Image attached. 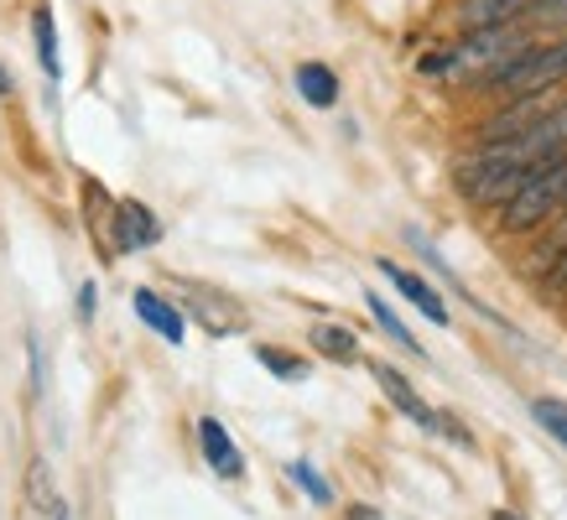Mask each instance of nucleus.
<instances>
[{"mask_svg":"<svg viewBox=\"0 0 567 520\" xmlns=\"http://www.w3.org/2000/svg\"><path fill=\"white\" fill-rule=\"evenodd\" d=\"M557 84H567V32L542 37L526 52H516L505 69H495L484 79V94L495 100H526V94H551Z\"/></svg>","mask_w":567,"mask_h":520,"instance_id":"1","label":"nucleus"},{"mask_svg":"<svg viewBox=\"0 0 567 520\" xmlns=\"http://www.w3.org/2000/svg\"><path fill=\"white\" fill-rule=\"evenodd\" d=\"M532 173L536 167L516 162L505 146H480L474 156H464V162L453 167V188L464 193L468 204H480V208H505L520 188H526V177Z\"/></svg>","mask_w":567,"mask_h":520,"instance_id":"2","label":"nucleus"},{"mask_svg":"<svg viewBox=\"0 0 567 520\" xmlns=\"http://www.w3.org/2000/svg\"><path fill=\"white\" fill-rule=\"evenodd\" d=\"M563 208H567V156H551V162H542V167L526 177V188H520L511 204L495 208L499 214L495 225L505 229V235H532V229L551 225Z\"/></svg>","mask_w":567,"mask_h":520,"instance_id":"3","label":"nucleus"},{"mask_svg":"<svg viewBox=\"0 0 567 520\" xmlns=\"http://www.w3.org/2000/svg\"><path fill=\"white\" fill-rule=\"evenodd\" d=\"M547 0H458V27L464 32H484V27H516V21H532Z\"/></svg>","mask_w":567,"mask_h":520,"instance_id":"4","label":"nucleus"},{"mask_svg":"<svg viewBox=\"0 0 567 520\" xmlns=\"http://www.w3.org/2000/svg\"><path fill=\"white\" fill-rule=\"evenodd\" d=\"M375 266H380V277L391 281L395 292L406 297V302H412V308L422 312L427 323H437V329H447V323H453V318H447V302H443V292H437L432 281H422V277H416V271H406V266H395V260H375Z\"/></svg>","mask_w":567,"mask_h":520,"instance_id":"5","label":"nucleus"},{"mask_svg":"<svg viewBox=\"0 0 567 520\" xmlns=\"http://www.w3.org/2000/svg\"><path fill=\"white\" fill-rule=\"evenodd\" d=\"M110 235H115V250H146V245L162 240V225L152 219V208L136 204V198H125V204H110Z\"/></svg>","mask_w":567,"mask_h":520,"instance_id":"6","label":"nucleus"},{"mask_svg":"<svg viewBox=\"0 0 567 520\" xmlns=\"http://www.w3.org/2000/svg\"><path fill=\"white\" fill-rule=\"evenodd\" d=\"M370 375H375V385L385 391V401H391V406H395L401 416H412L416 427H427V433L437 427V412H432L427 401L416 396V385L406 381L401 370H391V364H370Z\"/></svg>","mask_w":567,"mask_h":520,"instance_id":"7","label":"nucleus"},{"mask_svg":"<svg viewBox=\"0 0 567 520\" xmlns=\"http://www.w3.org/2000/svg\"><path fill=\"white\" fill-rule=\"evenodd\" d=\"M131 302H136V318L162 339V344H183V339H188V318H183V308H173L167 297H156L152 287H136Z\"/></svg>","mask_w":567,"mask_h":520,"instance_id":"8","label":"nucleus"},{"mask_svg":"<svg viewBox=\"0 0 567 520\" xmlns=\"http://www.w3.org/2000/svg\"><path fill=\"white\" fill-rule=\"evenodd\" d=\"M198 448H204L208 468H214L219 479H240L245 474V458H240V448H235V437H229V427H224L219 416H204V422H198Z\"/></svg>","mask_w":567,"mask_h":520,"instance_id":"9","label":"nucleus"},{"mask_svg":"<svg viewBox=\"0 0 567 520\" xmlns=\"http://www.w3.org/2000/svg\"><path fill=\"white\" fill-rule=\"evenodd\" d=\"M297 94L312 110H333L339 104V73L328 69V63H297Z\"/></svg>","mask_w":567,"mask_h":520,"instance_id":"10","label":"nucleus"},{"mask_svg":"<svg viewBox=\"0 0 567 520\" xmlns=\"http://www.w3.org/2000/svg\"><path fill=\"white\" fill-rule=\"evenodd\" d=\"M308 344L318 349L323 360H333V364H354V360H360V339H354V329H344V323H318Z\"/></svg>","mask_w":567,"mask_h":520,"instance_id":"11","label":"nucleus"},{"mask_svg":"<svg viewBox=\"0 0 567 520\" xmlns=\"http://www.w3.org/2000/svg\"><path fill=\"white\" fill-rule=\"evenodd\" d=\"M32 42H37V63L52 84L63 79V63H58V21H52V6H37L32 11Z\"/></svg>","mask_w":567,"mask_h":520,"instance_id":"12","label":"nucleus"},{"mask_svg":"<svg viewBox=\"0 0 567 520\" xmlns=\"http://www.w3.org/2000/svg\"><path fill=\"white\" fill-rule=\"evenodd\" d=\"M364 308H370V318L380 323V333H391V344H401L406 354H422V344L412 339V329L401 323V312H395L385 297H380V292H364Z\"/></svg>","mask_w":567,"mask_h":520,"instance_id":"13","label":"nucleus"},{"mask_svg":"<svg viewBox=\"0 0 567 520\" xmlns=\"http://www.w3.org/2000/svg\"><path fill=\"white\" fill-rule=\"evenodd\" d=\"M287 479H292L302 495H308L312 505H333V485H328L323 474L308 464V458H297V464H287Z\"/></svg>","mask_w":567,"mask_h":520,"instance_id":"14","label":"nucleus"},{"mask_svg":"<svg viewBox=\"0 0 567 520\" xmlns=\"http://www.w3.org/2000/svg\"><path fill=\"white\" fill-rule=\"evenodd\" d=\"M532 416H536V427L547 437H557L567 448V401H557V396H542V401H532Z\"/></svg>","mask_w":567,"mask_h":520,"instance_id":"15","label":"nucleus"},{"mask_svg":"<svg viewBox=\"0 0 567 520\" xmlns=\"http://www.w3.org/2000/svg\"><path fill=\"white\" fill-rule=\"evenodd\" d=\"M256 360L271 370L276 381H302V375H308V360H297V354H281V349L256 344Z\"/></svg>","mask_w":567,"mask_h":520,"instance_id":"16","label":"nucleus"},{"mask_svg":"<svg viewBox=\"0 0 567 520\" xmlns=\"http://www.w3.org/2000/svg\"><path fill=\"white\" fill-rule=\"evenodd\" d=\"M27 495H32L37 510H52V505H58V489H52L48 458H32V468H27Z\"/></svg>","mask_w":567,"mask_h":520,"instance_id":"17","label":"nucleus"},{"mask_svg":"<svg viewBox=\"0 0 567 520\" xmlns=\"http://www.w3.org/2000/svg\"><path fill=\"white\" fill-rule=\"evenodd\" d=\"M432 433H443L447 443H458V448H474V433H468L458 416H447V412H437V427H432Z\"/></svg>","mask_w":567,"mask_h":520,"instance_id":"18","label":"nucleus"},{"mask_svg":"<svg viewBox=\"0 0 567 520\" xmlns=\"http://www.w3.org/2000/svg\"><path fill=\"white\" fill-rule=\"evenodd\" d=\"M547 292H551V297H563V292H567V245H563V256L551 260V271H547Z\"/></svg>","mask_w":567,"mask_h":520,"instance_id":"19","label":"nucleus"},{"mask_svg":"<svg viewBox=\"0 0 567 520\" xmlns=\"http://www.w3.org/2000/svg\"><path fill=\"white\" fill-rule=\"evenodd\" d=\"M94 312H100V287H94V281H84V287H79V318H84V323H94Z\"/></svg>","mask_w":567,"mask_h":520,"instance_id":"20","label":"nucleus"},{"mask_svg":"<svg viewBox=\"0 0 567 520\" xmlns=\"http://www.w3.org/2000/svg\"><path fill=\"white\" fill-rule=\"evenodd\" d=\"M32 344V391L42 396V349H37V339H27Z\"/></svg>","mask_w":567,"mask_h":520,"instance_id":"21","label":"nucleus"},{"mask_svg":"<svg viewBox=\"0 0 567 520\" xmlns=\"http://www.w3.org/2000/svg\"><path fill=\"white\" fill-rule=\"evenodd\" d=\"M354 520H380V516L370 510V505H354Z\"/></svg>","mask_w":567,"mask_h":520,"instance_id":"22","label":"nucleus"},{"mask_svg":"<svg viewBox=\"0 0 567 520\" xmlns=\"http://www.w3.org/2000/svg\"><path fill=\"white\" fill-rule=\"evenodd\" d=\"M52 520H73V516H69V505H52Z\"/></svg>","mask_w":567,"mask_h":520,"instance_id":"23","label":"nucleus"},{"mask_svg":"<svg viewBox=\"0 0 567 520\" xmlns=\"http://www.w3.org/2000/svg\"><path fill=\"white\" fill-rule=\"evenodd\" d=\"M0 94H11V73L0 69Z\"/></svg>","mask_w":567,"mask_h":520,"instance_id":"24","label":"nucleus"},{"mask_svg":"<svg viewBox=\"0 0 567 520\" xmlns=\"http://www.w3.org/2000/svg\"><path fill=\"white\" fill-rule=\"evenodd\" d=\"M495 520H520V516H511V510H495Z\"/></svg>","mask_w":567,"mask_h":520,"instance_id":"25","label":"nucleus"},{"mask_svg":"<svg viewBox=\"0 0 567 520\" xmlns=\"http://www.w3.org/2000/svg\"><path fill=\"white\" fill-rule=\"evenodd\" d=\"M563 214H567V208H563Z\"/></svg>","mask_w":567,"mask_h":520,"instance_id":"26","label":"nucleus"}]
</instances>
